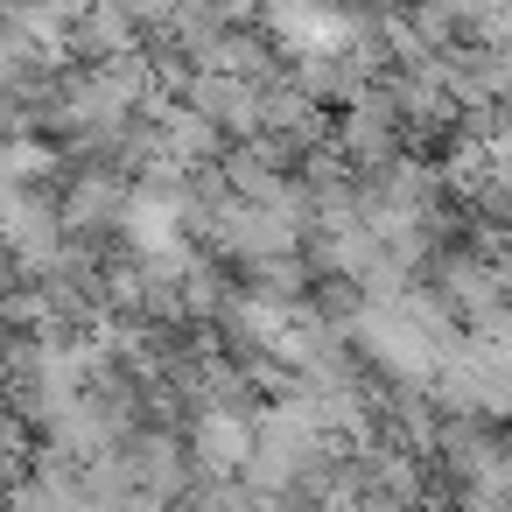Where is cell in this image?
Instances as JSON below:
<instances>
[{
    "mask_svg": "<svg viewBox=\"0 0 512 512\" xmlns=\"http://www.w3.org/2000/svg\"><path fill=\"white\" fill-rule=\"evenodd\" d=\"M267 15H274V36H281L288 50H337V43H351L344 15L323 8V0H274Z\"/></svg>",
    "mask_w": 512,
    "mask_h": 512,
    "instance_id": "6da1fadb",
    "label": "cell"
},
{
    "mask_svg": "<svg viewBox=\"0 0 512 512\" xmlns=\"http://www.w3.org/2000/svg\"><path fill=\"white\" fill-rule=\"evenodd\" d=\"M190 449H197L204 470H246V456H253V421L232 414V407H211V414L197 421Z\"/></svg>",
    "mask_w": 512,
    "mask_h": 512,
    "instance_id": "7a4b0ae2",
    "label": "cell"
}]
</instances>
